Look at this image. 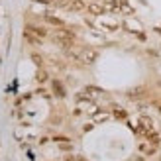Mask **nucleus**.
Masks as SVG:
<instances>
[{"instance_id": "obj_16", "label": "nucleus", "mask_w": 161, "mask_h": 161, "mask_svg": "<svg viewBox=\"0 0 161 161\" xmlns=\"http://www.w3.org/2000/svg\"><path fill=\"white\" fill-rule=\"evenodd\" d=\"M36 79L39 80V83H45V80H47V73H45V71H37Z\"/></svg>"}, {"instance_id": "obj_21", "label": "nucleus", "mask_w": 161, "mask_h": 161, "mask_svg": "<svg viewBox=\"0 0 161 161\" xmlns=\"http://www.w3.org/2000/svg\"><path fill=\"white\" fill-rule=\"evenodd\" d=\"M157 110H159V114H161V100L157 102Z\"/></svg>"}, {"instance_id": "obj_11", "label": "nucleus", "mask_w": 161, "mask_h": 161, "mask_svg": "<svg viewBox=\"0 0 161 161\" xmlns=\"http://www.w3.org/2000/svg\"><path fill=\"white\" fill-rule=\"evenodd\" d=\"M53 91H55V96H65V88H63V85L59 83V80H53Z\"/></svg>"}, {"instance_id": "obj_15", "label": "nucleus", "mask_w": 161, "mask_h": 161, "mask_svg": "<svg viewBox=\"0 0 161 161\" xmlns=\"http://www.w3.org/2000/svg\"><path fill=\"white\" fill-rule=\"evenodd\" d=\"M142 94H143V88H134V91L128 92V96H130V98H140Z\"/></svg>"}, {"instance_id": "obj_17", "label": "nucleus", "mask_w": 161, "mask_h": 161, "mask_svg": "<svg viewBox=\"0 0 161 161\" xmlns=\"http://www.w3.org/2000/svg\"><path fill=\"white\" fill-rule=\"evenodd\" d=\"M114 116H116V118H126V112L120 110V108H116V110H114Z\"/></svg>"}, {"instance_id": "obj_12", "label": "nucleus", "mask_w": 161, "mask_h": 161, "mask_svg": "<svg viewBox=\"0 0 161 161\" xmlns=\"http://www.w3.org/2000/svg\"><path fill=\"white\" fill-rule=\"evenodd\" d=\"M108 118H110L108 112H96V114H94V122H106Z\"/></svg>"}, {"instance_id": "obj_14", "label": "nucleus", "mask_w": 161, "mask_h": 161, "mask_svg": "<svg viewBox=\"0 0 161 161\" xmlns=\"http://www.w3.org/2000/svg\"><path fill=\"white\" fill-rule=\"evenodd\" d=\"M102 28H108V30H118V22H110V20H102Z\"/></svg>"}, {"instance_id": "obj_20", "label": "nucleus", "mask_w": 161, "mask_h": 161, "mask_svg": "<svg viewBox=\"0 0 161 161\" xmlns=\"http://www.w3.org/2000/svg\"><path fill=\"white\" fill-rule=\"evenodd\" d=\"M36 2H59V0H36Z\"/></svg>"}, {"instance_id": "obj_4", "label": "nucleus", "mask_w": 161, "mask_h": 161, "mask_svg": "<svg viewBox=\"0 0 161 161\" xmlns=\"http://www.w3.org/2000/svg\"><path fill=\"white\" fill-rule=\"evenodd\" d=\"M98 92H100L98 88H85L83 92L77 94V98H79V100H94L96 96H98Z\"/></svg>"}, {"instance_id": "obj_5", "label": "nucleus", "mask_w": 161, "mask_h": 161, "mask_svg": "<svg viewBox=\"0 0 161 161\" xmlns=\"http://www.w3.org/2000/svg\"><path fill=\"white\" fill-rule=\"evenodd\" d=\"M138 149L142 151V153H146V155H151V153H155V151H157V146H155V143H151L149 140H146V142H140Z\"/></svg>"}, {"instance_id": "obj_6", "label": "nucleus", "mask_w": 161, "mask_h": 161, "mask_svg": "<svg viewBox=\"0 0 161 161\" xmlns=\"http://www.w3.org/2000/svg\"><path fill=\"white\" fill-rule=\"evenodd\" d=\"M69 10L71 12H85L86 10L85 0H71V2H69Z\"/></svg>"}, {"instance_id": "obj_8", "label": "nucleus", "mask_w": 161, "mask_h": 161, "mask_svg": "<svg viewBox=\"0 0 161 161\" xmlns=\"http://www.w3.org/2000/svg\"><path fill=\"white\" fill-rule=\"evenodd\" d=\"M118 12L120 14H126V16H132L134 14V8L126 2V0H120V4H118Z\"/></svg>"}, {"instance_id": "obj_1", "label": "nucleus", "mask_w": 161, "mask_h": 161, "mask_svg": "<svg viewBox=\"0 0 161 161\" xmlns=\"http://www.w3.org/2000/svg\"><path fill=\"white\" fill-rule=\"evenodd\" d=\"M51 37H53V42L55 43H59V45H63V47H71L73 45V42H75V34L73 31H69V30H55L53 34H51Z\"/></svg>"}, {"instance_id": "obj_19", "label": "nucleus", "mask_w": 161, "mask_h": 161, "mask_svg": "<svg viewBox=\"0 0 161 161\" xmlns=\"http://www.w3.org/2000/svg\"><path fill=\"white\" fill-rule=\"evenodd\" d=\"M65 161H79V159H75L73 155H65Z\"/></svg>"}, {"instance_id": "obj_22", "label": "nucleus", "mask_w": 161, "mask_h": 161, "mask_svg": "<svg viewBox=\"0 0 161 161\" xmlns=\"http://www.w3.org/2000/svg\"><path fill=\"white\" fill-rule=\"evenodd\" d=\"M79 161H86V159H83V157H80V159H79Z\"/></svg>"}, {"instance_id": "obj_10", "label": "nucleus", "mask_w": 161, "mask_h": 161, "mask_svg": "<svg viewBox=\"0 0 161 161\" xmlns=\"http://www.w3.org/2000/svg\"><path fill=\"white\" fill-rule=\"evenodd\" d=\"M104 8L110 12H118V4H120V0H104Z\"/></svg>"}, {"instance_id": "obj_23", "label": "nucleus", "mask_w": 161, "mask_h": 161, "mask_svg": "<svg viewBox=\"0 0 161 161\" xmlns=\"http://www.w3.org/2000/svg\"><path fill=\"white\" fill-rule=\"evenodd\" d=\"M159 161H161V159H159Z\"/></svg>"}, {"instance_id": "obj_3", "label": "nucleus", "mask_w": 161, "mask_h": 161, "mask_svg": "<svg viewBox=\"0 0 161 161\" xmlns=\"http://www.w3.org/2000/svg\"><path fill=\"white\" fill-rule=\"evenodd\" d=\"M86 12L92 14V16H102L106 12V8H104V4H100V2H88L86 4Z\"/></svg>"}, {"instance_id": "obj_13", "label": "nucleus", "mask_w": 161, "mask_h": 161, "mask_svg": "<svg viewBox=\"0 0 161 161\" xmlns=\"http://www.w3.org/2000/svg\"><path fill=\"white\" fill-rule=\"evenodd\" d=\"M26 39H28L30 43H34V45H39V43H42V39H39L37 36H34V34H30V31H26Z\"/></svg>"}, {"instance_id": "obj_18", "label": "nucleus", "mask_w": 161, "mask_h": 161, "mask_svg": "<svg viewBox=\"0 0 161 161\" xmlns=\"http://www.w3.org/2000/svg\"><path fill=\"white\" fill-rule=\"evenodd\" d=\"M31 59L36 61V65H42V57H39V55H31Z\"/></svg>"}, {"instance_id": "obj_7", "label": "nucleus", "mask_w": 161, "mask_h": 161, "mask_svg": "<svg viewBox=\"0 0 161 161\" xmlns=\"http://www.w3.org/2000/svg\"><path fill=\"white\" fill-rule=\"evenodd\" d=\"M26 31H30V34H34V36H37L39 39H43L45 36H47V30H43V28H39V26H28V30Z\"/></svg>"}, {"instance_id": "obj_9", "label": "nucleus", "mask_w": 161, "mask_h": 161, "mask_svg": "<svg viewBox=\"0 0 161 161\" xmlns=\"http://www.w3.org/2000/svg\"><path fill=\"white\" fill-rule=\"evenodd\" d=\"M43 18H45V22H47V24H51V26L63 28V20H61V18H57V16H53V14H45Z\"/></svg>"}, {"instance_id": "obj_2", "label": "nucleus", "mask_w": 161, "mask_h": 161, "mask_svg": "<svg viewBox=\"0 0 161 161\" xmlns=\"http://www.w3.org/2000/svg\"><path fill=\"white\" fill-rule=\"evenodd\" d=\"M79 61H80V63H85V65H92V63L98 61V51L92 49V47H85V49H80Z\"/></svg>"}]
</instances>
